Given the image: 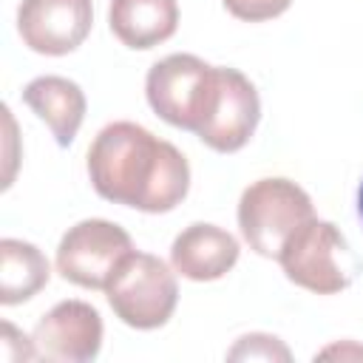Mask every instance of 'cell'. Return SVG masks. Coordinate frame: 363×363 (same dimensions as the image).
Here are the masks:
<instances>
[{"instance_id": "1", "label": "cell", "mask_w": 363, "mask_h": 363, "mask_svg": "<svg viewBox=\"0 0 363 363\" xmlns=\"http://www.w3.org/2000/svg\"><path fill=\"white\" fill-rule=\"evenodd\" d=\"M94 190L142 213H170L190 190L184 153L136 122L105 125L88 147Z\"/></svg>"}, {"instance_id": "2", "label": "cell", "mask_w": 363, "mask_h": 363, "mask_svg": "<svg viewBox=\"0 0 363 363\" xmlns=\"http://www.w3.org/2000/svg\"><path fill=\"white\" fill-rule=\"evenodd\" d=\"M145 94L167 125L199 133L218 94V65L193 54H170L147 71Z\"/></svg>"}, {"instance_id": "3", "label": "cell", "mask_w": 363, "mask_h": 363, "mask_svg": "<svg viewBox=\"0 0 363 363\" xmlns=\"http://www.w3.org/2000/svg\"><path fill=\"white\" fill-rule=\"evenodd\" d=\"M278 261L295 286L318 295H335L346 289L357 272V258L349 250L343 233L318 216L289 235Z\"/></svg>"}, {"instance_id": "4", "label": "cell", "mask_w": 363, "mask_h": 363, "mask_svg": "<svg viewBox=\"0 0 363 363\" xmlns=\"http://www.w3.org/2000/svg\"><path fill=\"white\" fill-rule=\"evenodd\" d=\"M315 216L312 199L289 179H258L238 201V227L250 250L278 258L289 235Z\"/></svg>"}, {"instance_id": "5", "label": "cell", "mask_w": 363, "mask_h": 363, "mask_svg": "<svg viewBox=\"0 0 363 363\" xmlns=\"http://www.w3.org/2000/svg\"><path fill=\"white\" fill-rule=\"evenodd\" d=\"M105 298L122 323L133 329H159L179 303V284L162 258L133 250L105 286Z\"/></svg>"}, {"instance_id": "6", "label": "cell", "mask_w": 363, "mask_h": 363, "mask_svg": "<svg viewBox=\"0 0 363 363\" xmlns=\"http://www.w3.org/2000/svg\"><path fill=\"white\" fill-rule=\"evenodd\" d=\"M133 252L130 235L105 218L74 224L57 247V272L85 289H105L119 264Z\"/></svg>"}, {"instance_id": "7", "label": "cell", "mask_w": 363, "mask_h": 363, "mask_svg": "<svg viewBox=\"0 0 363 363\" xmlns=\"http://www.w3.org/2000/svg\"><path fill=\"white\" fill-rule=\"evenodd\" d=\"M91 0H23L17 9L23 43L45 57H62L79 48L91 34Z\"/></svg>"}, {"instance_id": "8", "label": "cell", "mask_w": 363, "mask_h": 363, "mask_svg": "<svg viewBox=\"0 0 363 363\" xmlns=\"http://www.w3.org/2000/svg\"><path fill=\"white\" fill-rule=\"evenodd\" d=\"M31 343L40 360L88 363L102 346V318L85 301H60L37 320Z\"/></svg>"}, {"instance_id": "9", "label": "cell", "mask_w": 363, "mask_h": 363, "mask_svg": "<svg viewBox=\"0 0 363 363\" xmlns=\"http://www.w3.org/2000/svg\"><path fill=\"white\" fill-rule=\"evenodd\" d=\"M258 119L261 99L255 85L241 71L218 65V94L210 116L204 119L196 136L218 153H235L250 142L258 128Z\"/></svg>"}, {"instance_id": "10", "label": "cell", "mask_w": 363, "mask_h": 363, "mask_svg": "<svg viewBox=\"0 0 363 363\" xmlns=\"http://www.w3.org/2000/svg\"><path fill=\"white\" fill-rule=\"evenodd\" d=\"M238 261V241L216 224H190L170 247V264L190 281H216Z\"/></svg>"}, {"instance_id": "11", "label": "cell", "mask_w": 363, "mask_h": 363, "mask_svg": "<svg viewBox=\"0 0 363 363\" xmlns=\"http://www.w3.org/2000/svg\"><path fill=\"white\" fill-rule=\"evenodd\" d=\"M108 23L113 37L128 48H153L176 34V0H111Z\"/></svg>"}, {"instance_id": "12", "label": "cell", "mask_w": 363, "mask_h": 363, "mask_svg": "<svg viewBox=\"0 0 363 363\" xmlns=\"http://www.w3.org/2000/svg\"><path fill=\"white\" fill-rule=\"evenodd\" d=\"M23 102L51 128L60 147H68L85 119V94L65 77H37L23 88Z\"/></svg>"}, {"instance_id": "13", "label": "cell", "mask_w": 363, "mask_h": 363, "mask_svg": "<svg viewBox=\"0 0 363 363\" xmlns=\"http://www.w3.org/2000/svg\"><path fill=\"white\" fill-rule=\"evenodd\" d=\"M51 278L45 255L20 238L0 241V303L14 306L34 298Z\"/></svg>"}, {"instance_id": "14", "label": "cell", "mask_w": 363, "mask_h": 363, "mask_svg": "<svg viewBox=\"0 0 363 363\" xmlns=\"http://www.w3.org/2000/svg\"><path fill=\"white\" fill-rule=\"evenodd\" d=\"M241 357H261V360H289V349L272 337V335H244L235 349L230 352V360H241Z\"/></svg>"}, {"instance_id": "15", "label": "cell", "mask_w": 363, "mask_h": 363, "mask_svg": "<svg viewBox=\"0 0 363 363\" xmlns=\"http://www.w3.org/2000/svg\"><path fill=\"white\" fill-rule=\"evenodd\" d=\"M224 9L247 23H261V20H272L278 14H284L292 0H221Z\"/></svg>"}, {"instance_id": "16", "label": "cell", "mask_w": 363, "mask_h": 363, "mask_svg": "<svg viewBox=\"0 0 363 363\" xmlns=\"http://www.w3.org/2000/svg\"><path fill=\"white\" fill-rule=\"evenodd\" d=\"M318 357H357V360H363V349L360 346H352V343H346V346H329Z\"/></svg>"}, {"instance_id": "17", "label": "cell", "mask_w": 363, "mask_h": 363, "mask_svg": "<svg viewBox=\"0 0 363 363\" xmlns=\"http://www.w3.org/2000/svg\"><path fill=\"white\" fill-rule=\"evenodd\" d=\"M357 216H360V221H363V182H360V187H357Z\"/></svg>"}]
</instances>
